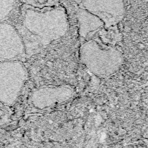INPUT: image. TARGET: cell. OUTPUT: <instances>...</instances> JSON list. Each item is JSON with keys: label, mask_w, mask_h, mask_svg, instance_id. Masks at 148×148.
<instances>
[{"label": "cell", "mask_w": 148, "mask_h": 148, "mask_svg": "<svg viewBox=\"0 0 148 148\" xmlns=\"http://www.w3.org/2000/svg\"><path fill=\"white\" fill-rule=\"evenodd\" d=\"M1 104L0 103V119L2 118L4 115H5V112H4V110L2 109V106H1Z\"/></svg>", "instance_id": "cell-10"}, {"label": "cell", "mask_w": 148, "mask_h": 148, "mask_svg": "<svg viewBox=\"0 0 148 148\" xmlns=\"http://www.w3.org/2000/svg\"><path fill=\"white\" fill-rule=\"evenodd\" d=\"M25 55L24 45L16 27L0 21V61L18 60Z\"/></svg>", "instance_id": "cell-6"}, {"label": "cell", "mask_w": 148, "mask_h": 148, "mask_svg": "<svg viewBox=\"0 0 148 148\" xmlns=\"http://www.w3.org/2000/svg\"><path fill=\"white\" fill-rule=\"evenodd\" d=\"M80 7L98 16L105 27L120 21L125 13L124 0H82Z\"/></svg>", "instance_id": "cell-4"}, {"label": "cell", "mask_w": 148, "mask_h": 148, "mask_svg": "<svg viewBox=\"0 0 148 148\" xmlns=\"http://www.w3.org/2000/svg\"><path fill=\"white\" fill-rule=\"evenodd\" d=\"M80 58L91 73L102 77L109 76L117 71L123 60L118 50L101 46L94 40L87 41L81 46Z\"/></svg>", "instance_id": "cell-2"}, {"label": "cell", "mask_w": 148, "mask_h": 148, "mask_svg": "<svg viewBox=\"0 0 148 148\" xmlns=\"http://www.w3.org/2000/svg\"><path fill=\"white\" fill-rule=\"evenodd\" d=\"M77 18L79 33L82 38H86L105 26L104 23L98 16L81 7L77 10Z\"/></svg>", "instance_id": "cell-7"}, {"label": "cell", "mask_w": 148, "mask_h": 148, "mask_svg": "<svg viewBox=\"0 0 148 148\" xmlns=\"http://www.w3.org/2000/svg\"><path fill=\"white\" fill-rule=\"evenodd\" d=\"M73 1H74V2H76V3H77V4L80 5L82 0H73Z\"/></svg>", "instance_id": "cell-11"}, {"label": "cell", "mask_w": 148, "mask_h": 148, "mask_svg": "<svg viewBox=\"0 0 148 148\" xmlns=\"http://www.w3.org/2000/svg\"><path fill=\"white\" fill-rule=\"evenodd\" d=\"M16 28L23 41L25 55L32 56L64 36L69 22L65 9L60 5L38 9L24 4L20 22Z\"/></svg>", "instance_id": "cell-1"}, {"label": "cell", "mask_w": 148, "mask_h": 148, "mask_svg": "<svg viewBox=\"0 0 148 148\" xmlns=\"http://www.w3.org/2000/svg\"><path fill=\"white\" fill-rule=\"evenodd\" d=\"M26 66L18 60L0 61V103L7 106L17 101L27 79Z\"/></svg>", "instance_id": "cell-3"}, {"label": "cell", "mask_w": 148, "mask_h": 148, "mask_svg": "<svg viewBox=\"0 0 148 148\" xmlns=\"http://www.w3.org/2000/svg\"><path fill=\"white\" fill-rule=\"evenodd\" d=\"M16 0H0V21H3L13 10Z\"/></svg>", "instance_id": "cell-8"}, {"label": "cell", "mask_w": 148, "mask_h": 148, "mask_svg": "<svg viewBox=\"0 0 148 148\" xmlns=\"http://www.w3.org/2000/svg\"><path fill=\"white\" fill-rule=\"evenodd\" d=\"M24 4L38 9L60 5L58 0H23Z\"/></svg>", "instance_id": "cell-9"}, {"label": "cell", "mask_w": 148, "mask_h": 148, "mask_svg": "<svg viewBox=\"0 0 148 148\" xmlns=\"http://www.w3.org/2000/svg\"><path fill=\"white\" fill-rule=\"evenodd\" d=\"M73 94V90L68 86H44L32 92L29 102L33 108L42 110L66 102Z\"/></svg>", "instance_id": "cell-5"}]
</instances>
